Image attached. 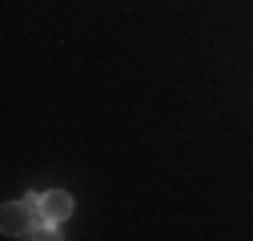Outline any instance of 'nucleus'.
<instances>
[{"label":"nucleus","mask_w":253,"mask_h":241,"mask_svg":"<svg viewBox=\"0 0 253 241\" xmlns=\"http://www.w3.org/2000/svg\"><path fill=\"white\" fill-rule=\"evenodd\" d=\"M41 217V213H37ZM33 205H28V197L24 201H8L4 205V213H0V229H4L8 237H33Z\"/></svg>","instance_id":"nucleus-1"},{"label":"nucleus","mask_w":253,"mask_h":241,"mask_svg":"<svg viewBox=\"0 0 253 241\" xmlns=\"http://www.w3.org/2000/svg\"><path fill=\"white\" fill-rule=\"evenodd\" d=\"M37 213H41L44 225H60V221L73 213V197H69L65 189H52V193L37 197Z\"/></svg>","instance_id":"nucleus-2"}]
</instances>
